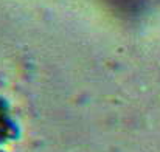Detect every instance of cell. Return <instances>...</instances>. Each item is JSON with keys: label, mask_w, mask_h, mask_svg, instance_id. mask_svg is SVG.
Listing matches in <instances>:
<instances>
[{"label": "cell", "mask_w": 160, "mask_h": 152, "mask_svg": "<svg viewBox=\"0 0 160 152\" xmlns=\"http://www.w3.org/2000/svg\"><path fill=\"white\" fill-rule=\"evenodd\" d=\"M16 137V124L9 115L6 104L0 98V143H5Z\"/></svg>", "instance_id": "cell-1"}, {"label": "cell", "mask_w": 160, "mask_h": 152, "mask_svg": "<svg viewBox=\"0 0 160 152\" xmlns=\"http://www.w3.org/2000/svg\"><path fill=\"white\" fill-rule=\"evenodd\" d=\"M0 152H2V151H0Z\"/></svg>", "instance_id": "cell-2"}]
</instances>
